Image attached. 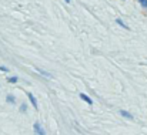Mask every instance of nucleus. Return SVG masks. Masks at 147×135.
Segmentation results:
<instances>
[{
    "mask_svg": "<svg viewBox=\"0 0 147 135\" xmlns=\"http://www.w3.org/2000/svg\"><path fill=\"white\" fill-rule=\"evenodd\" d=\"M33 128H34V131L37 132V135H46L45 134V130H42V127H40V124H39V122H34Z\"/></svg>",
    "mask_w": 147,
    "mask_h": 135,
    "instance_id": "nucleus-1",
    "label": "nucleus"
},
{
    "mask_svg": "<svg viewBox=\"0 0 147 135\" xmlns=\"http://www.w3.org/2000/svg\"><path fill=\"white\" fill-rule=\"evenodd\" d=\"M27 97H29V100L32 101V104H33V107H34V108L37 110V108H39V105H37V101H36V98H34V95H33L32 92H29V94H27Z\"/></svg>",
    "mask_w": 147,
    "mask_h": 135,
    "instance_id": "nucleus-2",
    "label": "nucleus"
},
{
    "mask_svg": "<svg viewBox=\"0 0 147 135\" xmlns=\"http://www.w3.org/2000/svg\"><path fill=\"white\" fill-rule=\"evenodd\" d=\"M80 98H82L83 101H86L87 104H90V105L93 104V100H92V98H90L89 95H86V94H80Z\"/></svg>",
    "mask_w": 147,
    "mask_h": 135,
    "instance_id": "nucleus-3",
    "label": "nucleus"
},
{
    "mask_svg": "<svg viewBox=\"0 0 147 135\" xmlns=\"http://www.w3.org/2000/svg\"><path fill=\"white\" fill-rule=\"evenodd\" d=\"M120 114H121L123 117H126V118H129V120H131V118H133V115H131V114H129L127 111H123V110H121V111H120Z\"/></svg>",
    "mask_w": 147,
    "mask_h": 135,
    "instance_id": "nucleus-4",
    "label": "nucleus"
},
{
    "mask_svg": "<svg viewBox=\"0 0 147 135\" xmlns=\"http://www.w3.org/2000/svg\"><path fill=\"white\" fill-rule=\"evenodd\" d=\"M7 102H10V104H14V102H16V100H14V95L9 94V95H7Z\"/></svg>",
    "mask_w": 147,
    "mask_h": 135,
    "instance_id": "nucleus-5",
    "label": "nucleus"
},
{
    "mask_svg": "<svg viewBox=\"0 0 147 135\" xmlns=\"http://www.w3.org/2000/svg\"><path fill=\"white\" fill-rule=\"evenodd\" d=\"M116 23H117L119 26H121L123 29H126V30H129V27H127V26H126V24H124V23H123V21L120 20V19H117V20H116Z\"/></svg>",
    "mask_w": 147,
    "mask_h": 135,
    "instance_id": "nucleus-6",
    "label": "nucleus"
},
{
    "mask_svg": "<svg viewBox=\"0 0 147 135\" xmlns=\"http://www.w3.org/2000/svg\"><path fill=\"white\" fill-rule=\"evenodd\" d=\"M17 80H19L17 77H10V78H7V81H9V83H11V84H14V83H17Z\"/></svg>",
    "mask_w": 147,
    "mask_h": 135,
    "instance_id": "nucleus-7",
    "label": "nucleus"
},
{
    "mask_svg": "<svg viewBox=\"0 0 147 135\" xmlns=\"http://www.w3.org/2000/svg\"><path fill=\"white\" fill-rule=\"evenodd\" d=\"M0 71H4V73H6V71H9V68H7V67H3V65H0Z\"/></svg>",
    "mask_w": 147,
    "mask_h": 135,
    "instance_id": "nucleus-8",
    "label": "nucleus"
},
{
    "mask_svg": "<svg viewBox=\"0 0 147 135\" xmlns=\"http://www.w3.org/2000/svg\"><path fill=\"white\" fill-rule=\"evenodd\" d=\"M140 3H142V6L147 7V0H140Z\"/></svg>",
    "mask_w": 147,
    "mask_h": 135,
    "instance_id": "nucleus-9",
    "label": "nucleus"
},
{
    "mask_svg": "<svg viewBox=\"0 0 147 135\" xmlns=\"http://www.w3.org/2000/svg\"><path fill=\"white\" fill-rule=\"evenodd\" d=\"M22 111H23V112L26 111V104H22Z\"/></svg>",
    "mask_w": 147,
    "mask_h": 135,
    "instance_id": "nucleus-10",
    "label": "nucleus"
},
{
    "mask_svg": "<svg viewBox=\"0 0 147 135\" xmlns=\"http://www.w3.org/2000/svg\"><path fill=\"white\" fill-rule=\"evenodd\" d=\"M66 3H70V0H66Z\"/></svg>",
    "mask_w": 147,
    "mask_h": 135,
    "instance_id": "nucleus-11",
    "label": "nucleus"
}]
</instances>
